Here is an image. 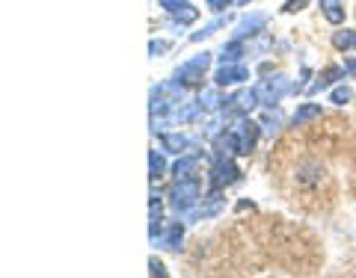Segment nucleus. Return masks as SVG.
I'll return each mask as SVG.
<instances>
[{
  "label": "nucleus",
  "mask_w": 356,
  "mask_h": 278,
  "mask_svg": "<svg viewBox=\"0 0 356 278\" xmlns=\"http://www.w3.org/2000/svg\"><path fill=\"white\" fill-rule=\"evenodd\" d=\"M149 175L152 181H161V177L166 175V160H163V151H149Z\"/></svg>",
  "instance_id": "a211bd4d"
},
{
  "label": "nucleus",
  "mask_w": 356,
  "mask_h": 278,
  "mask_svg": "<svg viewBox=\"0 0 356 278\" xmlns=\"http://www.w3.org/2000/svg\"><path fill=\"white\" fill-rule=\"evenodd\" d=\"M259 92H255V86L252 89H241V92H235L229 98V104L222 107V113H226L229 121H235L238 116H250L255 107H259Z\"/></svg>",
  "instance_id": "423d86ee"
},
{
  "label": "nucleus",
  "mask_w": 356,
  "mask_h": 278,
  "mask_svg": "<svg viewBox=\"0 0 356 278\" xmlns=\"http://www.w3.org/2000/svg\"><path fill=\"white\" fill-rule=\"evenodd\" d=\"M353 98V89L350 86H339V89H332V95H330V101L336 104V107H344Z\"/></svg>",
  "instance_id": "412c9836"
},
{
  "label": "nucleus",
  "mask_w": 356,
  "mask_h": 278,
  "mask_svg": "<svg viewBox=\"0 0 356 278\" xmlns=\"http://www.w3.org/2000/svg\"><path fill=\"white\" fill-rule=\"evenodd\" d=\"M306 3H309V0H288V3L282 6V12L294 15V12H300V9H306Z\"/></svg>",
  "instance_id": "5701e85b"
},
{
  "label": "nucleus",
  "mask_w": 356,
  "mask_h": 278,
  "mask_svg": "<svg viewBox=\"0 0 356 278\" xmlns=\"http://www.w3.org/2000/svg\"><path fill=\"white\" fill-rule=\"evenodd\" d=\"M232 133H235V142H238V154L241 157H247V154H252L255 142H259L261 125L259 121H252L250 116H238L235 125H232Z\"/></svg>",
  "instance_id": "20e7f679"
},
{
  "label": "nucleus",
  "mask_w": 356,
  "mask_h": 278,
  "mask_svg": "<svg viewBox=\"0 0 356 278\" xmlns=\"http://www.w3.org/2000/svg\"><path fill=\"white\" fill-rule=\"evenodd\" d=\"M226 24H229V15H226V18H214V21H211L208 27H202L199 33H193V36H191V42H202V39H208V36H214V33H217V30H222Z\"/></svg>",
  "instance_id": "6ab92c4d"
},
{
  "label": "nucleus",
  "mask_w": 356,
  "mask_h": 278,
  "mask_svg": "<svg viewBox=\"0 0 356 278\" xmlns=\"http://www.w3.org/2000/svg\"><path fill=\"white\" fill-rule=\"evenodd\" d=\"M199 104H202L205 113H217V110H222V107L229 104V98H222L220 95V86H217V89H208V92L199 95Z\"/></svg>",
  "instance_id": "4468645a"
},
{
  "label": "nucleus",
  "mask_w": 356,
  "mask_h": 278,
  "mask_svg": "<svg viewBox=\"0 0 356 278\" xmlns=\"http://www.w3.org/2000/svg\"><path fill=\"white\" fill-rule=\"evenodd\" d=\"M211 60H214V53H208V51L196 53V57H191L187 62H181V65H178V69L172 71V80L184 83V86H199V83L205 80V71L211 69Z\"/></svg>",
  "instance_id": "f03ea898"
},
{
  "label": "nucleus",
  "mask_w": 356,
  "mask_h": 278,
  "mask_svg": "<svg viewBox=\"0 0 356 278\" xmlns=\"http://www.w3.org/2000/svg\"><path fill=\"white\" fill-rule=\"evenodd\" d=\"M235 0H208V9L211 12H222V9H229Z\"/></svg>",
  "instance_id": "b1692460"
},
{
  "label": "nucleus",
  "mask_w": 356,
  "mask_h": 278,
  "mask_svg": "<svg viewBox=\"0 0 356 278\" xmlns=\"http://www.w3.org/2000/svg\"><path fill=\"white\" fill-rule=\"evenodd\" d=\"M321 104H303V107H297V113L291 116V125L294 128H300V125H306V121H315V119H321Z\"/></svg>",
  "instance_id": "2eb2a0df"
},
{
  "label": "nucleus",
  "mask_w": 356,
  "mask_h": 278,
  "mask_svg": "<svg viewBox=\"0 0 356 278\" xmlns=\"http://www.w3.org/2000/svg\"><path fill=\"white\" fill-rule=\"evenodd\" d=\"M181 243H184V225L181 222H166L161 234L152 240V246L166 249V252H178L181 249Z\"/></svg>",
  "instance_id": "9d476101"
},
{
  "label": "nucleus",
  "mask_w": 356,
  "mask_h": 278,
  "mask_svg": "<svg viewBox=\"0 0 356 278\" xmlns=\"http://www.w3.org/2000/svg\"><path fill=\"white\" fill-rule=\"evenodd\" d=\"M250 80V69L243 62H229V65H220L214 71V86L226 89V86H238V83H247Z\"/></svg>",
  "instance_id": "6e6552de"
},
{
  "label": "nucleus",
  "mask_w": 356,
  "mask_h": 278,
  "mask_svg": "<svg viewBox=\"0 0 356 278\" xmlns=\"http://www.w3.org/2000/svg\"><path fill=\"white\" fill-rule=\"evenodd\" d=\"M149 272H152V275H161V278H163V275H166V266H163L158 258H152V261H149Z\"/></svg>",
  "instance_id": "393cba45"
},
{
  "label": "nucleus",
  "mask_w": 356,
  "mask_h": 278,
  "mask_svg": "<svg viewBox=\"0 0 356 278\" xmlns=\"http://www.w3.org/2000/svg\"><path fill=\"white\" fill-rule=\"evenodd\" d=\"M166 51H172V42L170 39H152L149 42V53H152V57H163Z\"/></svg>",
  "instance_id": "4be33fe9"
},
{
  "label": "nucleus",
  "mask_w": 356,
  "mask_h": 278,
  "mask_svg": "<svg viewBox=\"0 0 356 278\" xmlns=\"http://www.w3.org/2000/svg\"><path fill=\"white\" fill-rule=\"evenodd\" d=\"M291 89H294V86L288 83L285 74H273V77H267V80L255 83V92H259L261 107H276L288 92H291Z\"/></svg>",
  "instance_id": "7ed1b4c3"
},
{
  "label": "nucleus",
  "mask_w": 356,
  "mask_h": 278,
  "mask_svg": "<svg viewBox=\"0 0 356 278\" xmlns=\"http://www.w3.org/2000/svg\"><path fill=\"white\" fill-rule=\"evenodd\" d=\"M321 12H324V18L330 21V24H341V21H344L341 0H321Z\"/></svg>",
  "instance_id": "dca6fc26"
},
{
  "label": "nucleus",
  "mask_w": 356,
  "mask_h": 278,
  "mask_svg": "<svg viewBox=\"0 0 356 278\" xmlns=\"http://www.w3.org/2000/svg\"><path fill=\"white\" fill-rule=\"evenodd\" d=\"M199 163H202V154L199 151H191V154H181L175 163H172V177H191L199 172Z\"/></svg>",
  "instance_id": "f8f14e48"
},
{
  "label": "nucleus",
  "mask_w": 356,
  "mask_h": 278,
  "mask_svg": "<svg viewBox=\"0 0 356 278\" xmlns=\"http://www.w3.org/2000/svg\"><path fill=\"white\" fill-rule=\"evenodd\" d=\"M208 181H211V190H222V186H232L241 181V169L235 166L232 157H214V166L208 172Z\"/></svg>",
  "instance_id": "39448f33"
},
{
  "label": "nucleus",
  "mask_w": 356,
  "mask_h": 278,
  "mask_svg": "<svg viewBox=\"0 0 356 278\" xmlns=\"http://www.w3.org/2000/svg\"><path fill=\"white\" fill-rule=\"evenodd\" d=\"M259 125H261V130L267 133V137H273V133L280 130V125H282V116H280V113H264V116L259 119Z\"/></svg>",
  "instance_id": "aec40b11"
},
{
  "label": "nucleus",
  "mask_w": 356,
  "mask_h": 278,
  "mask_svg": "<svg viewBox=\"0 0 356 278\" xmlns=\"http://www.w3.org/2000/svg\"><path fill=\"white\" fill-rule=\"evenodd\" d=\"M158 139H161V146L163 151H172V154H191V151H199V142L191 139V137H184V133H158Z\"/></svg>",
  "instance_id": "9b49d317"
},
{
  "label": "nucleus",
  "mask_w": 356,
  "mask_h": 278,
  "mask_svg": "<svg viewBox=\"0 0 356 278\" xmlns=\"http://www.w3.org/2000/svg\"><path fill=\"white\" fill-rule=\"evenodd\" d=\"M332 48H339V51H356V33L353 30H339V33H332Z\"/></svg>",
  "instance_id": "f3484780"
},
{
  "label": "nucleus",
  "mask_w": 356,
  "mask_h": 278,
  "mask_svg": "<svg viewBox=\"0 0 356 278\" xmlns=\"http://www.w3.org/2000/svg\"><path fill=\"white\" fill-rule=\"evenodd\" d=\"M344 69H348V74H356V57H348V60H344Z\"/></svg>",
  "instance_id": "a878e982"
},
{
  "label": "nucleus",
  "mask_w": 356,
  "mask_h": 278,
  "mask_svg": "<svg viewBox=\"0 0 356 278\" xmlns=\"http://www.w3.org/2000/svg\"><path fill=\"white\" fill-rule=\"evenodd\" d=\"M344 71H348V69H339V65H327V69L318 74V80L312 83V86L306 89V92H309V95H318V92H324V89H330V86L336 83V80H344Z\"/></svg>",
  "instance_id": "ddd939ff"
},
{
  "label": "nucleus",
  "mask_w": 356,
  "mask_h": 278,
  "mask_svg": "<svg viewBox=\"0 0 356 278\" xmlns=\"http://www.w3.org/2000/svg\"><path fill=\"white\" fill-rule=\"evenodd\" d=\"M235 3H241V6H247V3H250V0H235Z\"/></svg>",
  "instance_id": "bb28decb"
},
{
  "label": "nucleus",
  "mask_w": 356,
  "mask_h": 278,
  "mask_svg": "<svg viewBox=\"0 0 356 278\" xmlns=\"http://www.w3.org/2000/svg\"><path fill=\"white\" fill-rule=\"evenodd\" d=\"M267 21H270V15H264V12H259V15H243L238 24H235V33H232V39H255V36H261L264 33V27H267Z\"/></svg>",
  "instance_id": "1a4fd4ad"
},
{
  "label": "nucleus",
  "mask_w": 356,
  "mask_h": 278,
  "mask_svg": "<svg viewBox=\"0 0 356 278\" xmlns=\"http://www.w3.org/2000/svg\"><path fill=\"white\" fill-rule=\"evenodd\" d=\"M161 6L166 9V15H170L178 27H187V24H196L199 21V9L193 3H187V0H161Z\"/></svg>",
  "instance_id": "0eeeda50"
},
{
  "label": "nucleus",
  "mask_w": 356,
  "mask_h": 278,
  "mask_svg": "<svg viewBox=\"0 0 356 278\" xmlns=\"http://www.w3.org/2000/svg\"><path fill=\"white\" fill-rule=\"evenodd\" d=\"M199 202H202V181H199V175L178 177L170 190V207L178 216H187Z\"/></svg>",
  "instance_id": "f257e3e1"
}]
</instances>
